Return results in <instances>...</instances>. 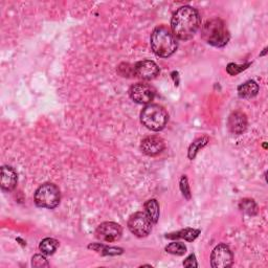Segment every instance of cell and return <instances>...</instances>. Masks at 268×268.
Returning <instances> with one entry per match:
<instances>
[{
    "mask_svg": "<svg viewBox=\"0 0 268 268\" xmlns=\"http://www.w3.org/2000/svg\"><path fill=\"white\" fill-rule=\"evenodd\" d=\"M165 149V142L159 137H147L141 143V150L148 156H155Z\"/></svg>",
    "mask_w": 268,
    "mask_h": 268,
    "instance_id": "8fae6325",
    "label": "cell"
},
{
    "mask_svg": "<svg viewBox=\"0 0 268 268\" xmlns=\"http://www.w3.org/2000/svg\"><path fill=\"white\" fill-rule=\"evenodd\" d=\"M129 95L132 101L138 104H149L155 97V92L153 88L147 84L138 83L131 86L129 89Z\"/></svg>",
    "mask_w": 268,
    "mask_h": 268,
    "instance_id": "9c48e42d",
    "label": "cell"
},
{
    "mask_svg": "<svg viewBox=\"0 0 268 268\" xmlns=\"http://www.w3.org/2000/svg\"><path fill=\"white\" fill-rule=\"evenodd\" d=\"M169 120L166 109L157 104H149L141 113L142 124L152 131L163 130Z\"/></svg>",
    "mask_w": 268,
    "mask_h": 268,
    "instance_id": "277c9868",
    "label": "cell"
},
{
    "mask_svg": "<svg viewBox=\"0 0 268 268\" xmlns=\"http://www.w3.org/2000/svg\"><path fill=\"white\" fill-rule=\"evenodd\" d=\"M227 127L232 133L240 136L247 128V118L245 113L241 111H235L227 120Z\"/></svg>",
    "mask_w": 268,
    "mask_h": 268,
    "instance_id": "7c38bea8",
    "label": "cell"
},
{
    "mask_svg": "<svg viewBox=\"0 0 268 268\" xmlns=\"http://www.w3.org/2000/svg\"><path fill=\"white\" fill-rule=\"evenodd\" d=\"M248 65H250V64L238 65V64H235V63H231V64L227 65L226 71H227L229 74H231V75H236V74H238L239 72H241L242 70H244Z\"/></svg>",
    "mask_w": 268,
    "mask_h": 268,
    "instance_id": "d4e9b609",
    "label": "cell"
},
{
    "mask_svg": "<svg viewBox=\"0 0 268 268\" xmlns=\"http://www.w3.org/2000/svg\"><path fill=\"white\" fill-rule=\"evenodd\" d=\"M2 187L5 191H13L18 181V176L16 171L9 166H4L2 168Z\"/></svg>",
    "mask_w": 268,
    "mask_h": 268,
    "instance_id": "4fadbf2b",
    "label": "cell"
},
{
    "mask_svg": "<svg viewBox=\"0 0 268 268\" xmlns=\"http://www.w3.org/2000/svg\"><path fill=\"white\" fill-rule=\"evenodd\" d=\"M146 214L152 221V223H156L159 218V204L155 199H150L145 203Z\"/></svg>",
    "mask_w": 268,
    "mask_h": 268,
    "instance_id": "2e32d148",
    "label": "cell"
},
{
    "mask_svg": "<svg viewBox=\"0 0 268 268\" xmlns=\"http://www.w3.org/2000/svg\"><path fill=\"white\" fill-rule=\"evenodd\" d=\"M240 209L243 213L250 215V216H255L258 214V205L253 199H243L241 200L240 204Z\"/></svg>",
    "mask_w": 268,
    "mask_h": 268,
    "instance_id": "ac0fdd59",
    "label": "cell"
},
{
    "mask_svg": "<svg viewBox=\"0 0 268 268\" xmlns=\"http://www.w3.org/2000/svg\"><path fill=\"white\" fill-rule=\"evenodd\" d=\"M97 238L106 243H113L121 239L123 235V229L120 224L116 222H104L99 225L97 232Z\"/></svg>",
    "mask_w": 268,
    "mask_h": 268,
    "instance_id": "ba28073f",
    "label": "cell"
},
{
    "mask_svg": "<svg viewBox=\"0 0 268 268\" xmlns=\"http://www.w3.org/2000/svg\"><path fill=\"white\" fill-rule=\"evenodd\" d=\"M180 190H181L182 195L189 200L191 198V191H190L187 178L185 175H182V177L180 179Z\"/></svg>",
    "mask_w": 268,
    "mask_h": 268,
    "instance_id": "cb8c5ba5",
    "label": "cell"
},
{
    "mask_svg": "<svg viewBox=\"0 0 268 268\" xmlns=\"http://www.w3.org/2000/svg\"><path fill=\"white\" fill-rule=\"evenodd\" d=\"M208 143V139L206 137L200 138L196 140L192 145L189 148V158L190 159H194L198 151H200L204 146H206Z\"/></svg>",
    "mask_w": 268,
    "mask_h": 268,
    "instance_id": "d6986e66",
    "label": "cell"
},
{
    "mask_svg": "<svg viewBox=\"0 0 268 268\" xmlns=\"http://www.w3.org/2000/svg\"><path fill=\"white\" fill-rule=\"evenodd\" d=\"M61 199L60 190L53 183H44L38 187L35 193V203L39 207L55 208L59 205Z\"/></svg>",
    "mask_w": 268,
    "mask_h": 268,
    "instance_id": "5b68a950",
    "label": "cell"
},
{
    "mask_svg": "<svg viewBox=\"0 0 268 268\" xmlns=\"http://www.w3.org/2000/svg\"><path fill=\"white\" fill-rule=\"evenodd\" d=\"M201 35L206 43L216 47L226 45L229 40L228 30L224 21L219 18H214L206 21L202 28Z\"/></svg>",
    "mask_w": 268,
    "mask_h": 268,
    "instance_id": "3957f363",
    "label": "cell"
},
{
    "mask_svg": "<svg viewBox=\"0 0 268 268\" xmlns=\"http://www.w3.org/2000/svg\"><path fill=\"white\" fill-rule=\"evenodd\" d=\"M200 234V231L198 229H193V228H185L181 229L179 232L172 233V234H167L166 238L167 239H184L189 242L194 241Z\"/></svg>",
    "mask_w": 268,
    "mask_h": 268,
    "instance_id": "9a60e30c",
    "label": "cell"
},
{
    "mask_svg": "<svg viewBox=\"0 0 268 268\" xmlns=\"http://www.w3.org/2000/svg\"><path fill=\"white\" fill-rule=\"evenodd\" d=\"M259 85L255 81H247L238 87V94L240 98L243 99H252L258 94Z\"/></svg>",
    "mask_w": 268,
    "mask_h": 268,
    "instance_id": "5bb4252c",
    "label": "cell"
},
{
    "mask_svg": "<svg viewBox=\"0 0 268 268\" xmlns=\"http://www.w3.org/2000/svg\"><path fill=\"white\" fill-rule=\"evenodd\" d=\"M130 232L139 238L147 237L152 231V221L146 213L138 212L130 216L128 220Z\"/></svg>",
    "mask_w": 268,
    "mask_h": 268,
    "instance_id": "8992f818",
    "label": "cell"
},
{
    "mask_svg": "<svg viewBox=\"0 0 268 268\" xmlns=\"http://www.w3.org/2000/svg\"><path fill=\"white\" fill-rule=\"evenodd\" d=\"M201 24L200 15L196 9L190 6L179 8L172 17L171 32L177 39L190 40Z\"/></svg>",
    "mask_w": 268,
    "mask_h": 268,
    "instance_id": "6da1fadb",
    "label": "cell"
},
{
    "mask_svg": "<svg viewBox=\"0 0 268 268\" xmlns=\"http://www.w3.org/2000/svg\"><path fill=\"white\" fill-rule=\"evenodd\" d=\"M234 262V256L226 244L217 245L210 255V265L214 268H227L231 267Z\"/></svg>",
    "mask_w": 268,
    "mask_h": 268,
    "instance_id": "52a82bcc",
    "label": "cell"
},
{
    "mask_svg": "<svg viewBox=\"0 0 268 268\" xmlns=\"http://www.w3.org/2000/svg\"><path fill=\"white\" fill-rule=\"evenodd\" d=\"M89 248H92L95 252H99L102 255H121L123 254L122 248L117 247H108L101 244H95V245H89Z\"/></svg>",
    "mask_w": 268,
    "mask_h": 268,
    "instance_id": "ffe728a7",
    "label": "cell"
},
{
    "mask_svg": "<svg viewBox=\"0 0 268 268\" xmlns=\"http://www.w3.org/2000/svg\"><path fill=\"white\" fill-rule=\"evenodd\" d=\"M134 72L142 80H153L159 74V67L151 60H143L134 65Z\"/></svg>",
    "mask_w": 268,
    "mask_h": 268,
    "instance_id": "30bf717a",
    "label": "cell"
},
{
    "mask_svg": "<svg viewBox=\"0 0 268 268\" xmlns=\"http://www.w3.org/2000/svg\"><path fill=\"white\" fill-rule=\"evenodd\" d=\"M183 266L185 267H197L198 264H197V261H196V257L195 255H190L183 262Z\"/></svg>",
    "mask_w": 268,
    "mask_h": 268,
    "instance_id": "484cf974",
    "label": "cell"
},
{
    "mask_svg": "<svg viewBox=\"0 0 268 268\" xmlns=\"http://www.w3.org/2000/svg\"><path fill=\"white\" fill-rule=\"evenodd\" d=\"M59 247V242L57 241L56 239L52 238H45L40 242L39 248L40 251L45 254V255H52L55 254V252L57 251V248Z\"/></svg>",
    "mask_w": 268,
    "mask_h": 268,
    "instance_id": "e0dca14e",
    "label": "cell"
},
{
    "mask_svg": "<svg viewBox=\"0 0 268 268\" xmlns=\"http://www.w3.org/2000/svg\"><path fill=\"white\" fill-rule=\"evenodd\" d=\"M118 72L124 76V78H131V76H136V72H134V66L128 64V63H122L118 67Z\"/></svg>",
    "mask_w": 268,
    "mask_h": 268,
    "instance_id": "7402d4cb",
    "label": "cell"
},
{
    "mask_svg": "<svg viewBox=\"0 0 268 268\" xmlns=\"http://www.w3.org/2000/svg\"><path fill=\"white\" fill-rule=\"evenodd\" d=\"M166 252L171 255L183 256L186 253V246L181 242H172L166 247Z\"/></svg>",
    "mask_w": 268,
    "mask_h": 268,
    "instance_id": "44dd1931",
    "label": "cell"
},
{
    "mask_svg": "<svg viewBox=\"0 0 268 268\" xmlns=\"http://www.w3.org/2000/svg\"><path fill=\"white\" fill-rule=\"evenodd\" d=\"M150 41L152 50L162 58H169L178 48L176 37L165 25L157 26L152 32Z\"/></svg>",
    "mask_w": 268,
    "mask_h": 268,
    "instance_id": "7a4b0ae2",
    "label": "cell"
},
{
    "mask_svg": "<svg viewBox=\"0 0 268 268\" xmlns=\"http://www.w3.org/2000/svg\"><path fill=\"white\" fill-rule=\"evenodd\" d=\"M32 266L34 267H48L49 264L46 258L42 255H35L32 259Z\"/></svg>",
    "mask_w": 268,
    "mask_h": 268,
    "instance_id": "603a6c76",
    "label": "cell"
}]
</instances>
